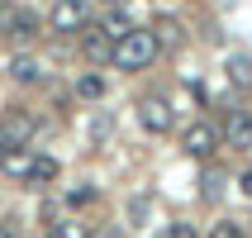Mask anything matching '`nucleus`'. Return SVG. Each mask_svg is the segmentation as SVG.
<instances>
[{
    "instance_id": "nucleus-1",
    "label": "nucleus",
    "mask_w": 252,
    "mask_h": 238,
    "mask_svg": "<svg viewBox=\"0 0 252 238\" xmlns=\"http://www.w3.org/2000/svg\"><path fill=\"white\" fill-rule=\"evenodd\" d=\"M157 53H162V48H157V38H153V29H128L124 38L114 43V53H110V62L119 71H143V67H153L157 62Z\"/></svg>"
},
{
    "instance_id": "nucleus-2",
    "label": "nucleus",
    "mask_w": 252,
    "mask_h": 238,
    "mask_svg": "<svg viewBox=\"0 0 252 238\" xmlns=\"http://www.w3.org/2000/svg\"><path fill=\"white\" fill-rule=\"evenodd\" d=\"M181 148H186L190 157H200V162H205V157H214V153H219V129H214V124H205V119L186 124V134H181Z\"/></svg>"
},
{
    "instance_id": "nucleus-3",
    "label": "nucleus",
    "mask_w": 252,
    "mask_h": 238,
    "mask_svg": "<svg viewBox=\"0 0 252 238\" xmlns=\"http://www.w3.org/2000/svg\"><path fill=\"white\" fill-rule=\"evenodd\" d=\"M228 124H224V138L219 143H228V153H248L252 148V114L248 110H233V105H228Z\"/></svg>"
},
{
    "instance_id": "nucleus-4",
    "label": "nucleus",
    "mask_w": 252,
    "mask_h": 238,
    "mask_svg": "<svg viewBox=\"0 0 252 238\" xmlns=\"http://www.w3.org/2000/svg\"><path fill=\"white\" fill-rule=\"evenodd\" d=\"M81 24H91V0H57L53 5V29L57 34H76Z\"/></svg>"
},
{
    "instance_id": "nucleus-5",
    "label": "nucleus",
    "mask_w": 252,
    "mask_h": 238,
    "mask_svg": "<svg viewBox=\"0 0 252 238\" xmlns=\"http://www.w3.org/2000/svg\"><path fill=\"white\" fill-rule=\"evenodd\" d=\"M171 119H176V114H171V105L162 96H143L138 100V124L148 129V134H167Z\"/></svg>"
},
{
    "instance_id": "nucleus-6",
    "label": "nucleus",
    "mask_w": 252,
    "mask_h": 238,
    "mask_svg": "<svg viewBox=\"0 0 252 238\" xmlns=\"http://www.w3.org/2000/svg\"><path fill=\"white\" fill-rule=\"evenodd\" d=\"M0 129H5V138H10L14 148H29V138L38 134V119L29 110H5L0 114Z\"/></svg>"
},
{
    "instance_id": "nucleus-7",
    "label": "nucleus",
    "mask_w": 252,
    "mask_h": 238,
    "mask_svg": "<svg viewBox=\"0 0 252 238\" xmlns=\"http://www.w3.org/2000/svg\"><path fill=\"white\" fill-rule=\"evenodd\" d=\"M38 29H43L38 10H5V34H10L14 43H33Z\"/></svg>"
},
{
    "instance_id": "nucleus-8",
    "label": "nucleus",
    "mask_w": 252,
    "mask_h": 238,
    "mask_svg": "<svg viewBox=\"0 0 252 238\" xmlns=\"http://www.w3.org/2000/svg\"><path fill=\"white\" fill-rule=\"evenodd\" d=\"M76 34H81V53L91 57V62H110V53H114V38H110V34H105L100 24H81Z\"/></svg>"
},
{
    "instance_id": "nucleus-9",
    "label": "nucleus",
    "mask_w": 252,
    "mask_h": 238,
    "mask_svg": "<svg viewBox=\"0 0 252 238\" xmlns=\"http://www.w3.org/2000/svg\"><path fill=\"white\" fill-rule=\"evenodd\" d=\"M153 38H157V48H181L186 43V24L176 14H157L153 19Z\"/></svg>"
},
{
    "instance_id": "nucleus-10",
    "label": "nucleus",
    "mask_w": 252,
    "mask_h": 238,
    "mask_svg": "<svg viewBox=\"0 0 252 238\" xmlns=\"http://www.w3.org/2000/svg\"><path fill=\"white\" fill-rule=\"evenodd\" d=\"M10 76H14L19 86H43V81H48L43 62H38V57H29V53H19V57L10 62Z\"/></svg>"
},
{
    "instance_id": "nucleus-11",
    "label": "nucleus",
    "mask_w": 252,
    "mask_h": 238,
    "mask_svg": "<svg viewBox=\"0 0 252 238\" xmlns=\"http://www.w3.org/2000/svg\"><path fill=\"white\" fill-rule=\"evenodd\" d=\"M29 167H33V148H10V153H0V171L14 176V181H29Z\"/></svg>"
},
{
    "instance_id": "nucleus-12",
    "label": "nucleus",
    "mask_w": 252,
    "mask_h": 238,
    "mask_svg": "<svg viewBox=\"0 0 252 238\" xmlns=\"http://www.w3.org/2000/svg\"><path fill=\"white\" fill-rule=\"evenodd\" d=\"M57 157H48V153H33V167H29V181L33 186H53L57 181Z\"/></svg>"
},
{
    "instance_id": "nucleus-13",
    "label": "nucleus",
    "mask_w": 252,
    "mask_h": 238,
    "mask_svg": "<svg viewBox=\"0 0 252 238\" xmlns=\"http://www.w3.org/2000/svg\"><path fill=\"white\" fill-rule=\"evenodd\" d=\"M91 229L81 224V219H71V214H62V219H53L48 224V238H86Z\"/></svg>"
},
{
    "instance_id": "nucleus-14",
    "label": "nucleus",
    "mask_w": 252,
    "mask_h": 238,
    "mask_svg": "<svg viewBox=\"0 0 252 238\" xmlns=\"http://www.w3.org/2000/svg\"><path fill=\"white\" fill-rule=\"evenodd\" d=\"M91 200H95V186L91 181H76V186L62 191V205H67V210H81V205H91Z\"/></svg>"
},
{
    "instance_id": "nucleus-15",
    "label": "nucleus",
    "mask_w": 252,
    "mask_h": 238,
    "mask_svg": "<svg viewBox=\"0 0 252 238\" xmlns=\"http://www.w3.org/2000/svg\"><path fill=\"white\" fill-rule=\"evenodd\" d=\"M100 29H105V34H110L114 43H119V38H124V34H128V29H133V19H128L124 10H110V14H105V19H100Z\"/></svg>"
},
{
    "instance_id": "nucleus-16",
    "label": "nucleus",
    "mask_w": 252,
    "mask_h": 238,
    "mask_svg": "<svg viewBox=\"0 0 252 238\" xmlns=\"http://www.w3.org/2000/svg\"><path fill=\"white\" fill-rule=\"evenodd\" d=\"M110 134H114V114L100 110L95 119H91V143H95V148H105V143H110Z\"/></svg>"
},
{
    "instance_id": "nucleus-17",
    "label": "nucleus",
    "mask_w": 252,
    "mask_h": 238,
    "mask_svg": "<svg viewBox=\"0 0 252 238\" xmlns=\"http://www.w3.org/2000/svg\"><path fill=\"white\" fill-rule=\"evenodd\" d=\"M224 71H228V76H233L238 86H252V57H248V53H233Z\"/></svg>"
},
{
    "instance_id": "nucleus-18",
    "label": "nucleus",
    "mask_w": 252,
    "mask_h": 238,
    "mask_svg": "<svg viewBox=\"0 0 252 238\" xmlns=\"http://www.w3.org/2000/svg\"><path fill=\"white\" fill-rule=\"evenodd\" d=\"M76 96H81V100H100V96H105V76H95V71L76 76Z\"/></svg>"
},
{
    "instance_id": "nucleus-19",
    "label": "nucleus",
    "mask_w": 252,
    "mask_h": 238,
    "mask_svg": "<svg viewBox=\"0 0 252 238\" xmlns=\"http://www.w3.org/2000/svg\"><path fill=\"white\" fill-rule=\"evenodd\" d=\"M148 214H153V196H133L128 200V224H148Z\"/></svg>"
},
{
    "instance_id": "nucleus-20",
    "label": "nucleus",
    "mask_w": 252,
    "mask_h": 238,
    "mask_svg": "<svg viewBox=\"0 0 252 238\" xmlns=\"http://www.w3.org/2000/svg\"><path fill=\"white\" fill-rule=\"evenodd\" d=\"M210 238H248V229H243L238 219H219V224L210 229Z\"/></svg>"
},
{
    "instance_id": "nucleus-21",
    "label": "nucleus",
    "mask_w": 252,
    "mask_h": 238,
    "mask_svg": "<svg viewBox=\"0 0 252 238\" xmlns=\"http://www.w3.org/2000/svg\"><path fill=\"white\" fill-rule=\"evenodd\" d=\"M157 238H200V234H195V224H186V219H171V224L162 229Z\"/></svg>"
},
{
    "instance_id": "nucleus-22",
    "label": "nucleus",
    "mask_w": 252,
    "mask_h": 238,
    "mask_svg": "<svg viewBox=\"0 0 252 238\" xmlns=\"http://www.w3.org/2000/svg\"><path fill=\"white\" fill-rule=\"evenodd\" d=\"M224 181H219V171H205V200H219Z\"/></svg>"
},
{
    "instance_id": "nucleus-23",
    "label": "nucleus",
    "mask_w": 252,
    "mask_h": 238,
    "mask_svg": "<svg viewBox=\"0 0 252 238\" xmlns=\"http://www.w3.org/2000/svg\"><path fill=\"white\" fill-rule=\"evenodd\" d=\"M238 186H243V196H248V200H252V167H248V171H243V181H238Z\"/></svg>"
},
{
    "instance_id": "nucleus-24",
    "label": "nucleus",
    "mask_w": 252,
    "mask_h": 238,
    "mask_svg": "<svg viewBox=\"0 0 252 238\" xmlns=\"http://www.w3.org/2000/svg\"><path fill=\"white\" fill-rule=\"evenodd\" d=\"M10 148H14V143H10V138H5V129H0V153H10Z\"/></svg>"
},
{
    "instance_id": "nucleus-25",
    "label": "nucleus",
    "mask_w": 252,
    "mask_h": 238,
    "mask_svg": "<svg viewBox=\"0 0 252 238\" xmlns=\"http://www.w3.org/2000/svg\"><path fill=\"white\" fill-rule=\"evenodd\" d=\"M86 238H119V234H114V229H105V234H86Z\"/></svg>"
},
{
    "instance_id": "nucleus-26",
    "label": "nucleus",
    "mask_w": 252,
    "mask_h": 238,
    "mask_svg": "<svg viewBox=\"0 0 252 238\" xmlns=\"http://www.w3.org/2000/svg\"><path fill=\"white\" fill-rule=\"evenodd\" d=\"M0 238H14V229H10V224H0Z\"/></svg>"
},
{
    "instance_id": "nucleus-27",
    "label": "nucleus",
    "mask_w": 252,
    "mask_h": 238,
    "mask_svg": "<svg viewBox=\"0 0 252 238\" xmlns=\"http://www.w3.org/2000/svg\"><path fill=\"white\" fill-rule=\"evenodd\" d=\"M0 29H5V5H0Z\"/></svg>"
}]
</instances>
